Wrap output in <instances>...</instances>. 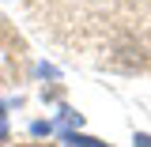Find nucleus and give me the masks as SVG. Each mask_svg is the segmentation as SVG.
<instances>
[{
	"label": "nucleus",
	"mask_w": 151,
	"mask_h": 147,
	"mask_svg": "<svg viewBox=\"0 0 151 147\" xmlns=\"http://www.w3.org/2000/svg\"><path fill=\"white\" fill-rule=\"evenodd\" d=\"M64 143L68 147H106L98 140H91V136H79V132H64Z\"/></svg>",
	"instance_id": "f257e3e1"
},
{
	"label": "nucleus",
	"mask_w": 151,
	"mask_h": 147,
	"mask_svg": "<svg viewBox=\"0 0 151 147\" xmlns=\"http://www.w3.org/2000/svg\"><path fill=\"white\" fill-rule=\"evenodd\" d=\"M132 143H136V147H151V136H147V132H136V140H132Z\"/></svg>",
	"instance_id": "f03ea898"
},
{
	"label": "nucleus",
	"mask_w": 151,
	"mask_h": 147,
	"mask_svg": "<svg viewBox=\"0 0 151 147\" xmlns=\"http://www.w3.org/2000/svg\"><path fill=\"white\" fill-rule=\"evenodd\" d=\"M27 147H53V143H27Z\"/></svg>",
	"instance_id": "20e7f679"
},
{
	"label": "nucleus",
	"mask_w": 151,
	"mask_h": 147,
	"mask_svg": "<svg viewBox=\"0 0 151 147\" xmlns=\"http://www.w3.org/2000/svg\"><path fill=\"white\" fill-rule=\"evenodd\" d=\"M4 136H8V125H4V121H0V143H4Z\"/></svg>",
	"instance_id": "7ed1b4c3"
},
{
	"label": "nucleus",
	"mask_w": 151,
	"mask_h": 147,
	"mask_svg": "<svg viewBox=\"0 0 151 147\" xmlns=\"http://www.w3.org/2000/svg\"><path fill=\"white\" fill-rule=\"evenodd\" d=\"M0 121H4V102H0Z\"/></svg>",
	"instance_id": "39448f33"
}]
</instances>
